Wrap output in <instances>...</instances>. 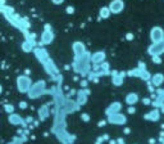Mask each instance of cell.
Wrapping results in <instances>:
<instances>
[{
	"label": "cell",
	"instance_id": "obj_1",
	"mask_svg": "<svg viewBox=\"0 0 164 144\" xmlns=\"http://www.w3.org/2000/svg\"><path fill=\"white\" fill-rule=\"evenodd\" d=\"M149 52H150L151 55H156V54H162L164 52V40H160L158 42H154V44L149 48Z\"/></svg>",
	"mask_w": 164,
	"mask_h": 144
},
{
	"label": "cell",
	"instance_id": "obj_2",
	"mask_svg": "<svg viewBox=\"0 0 164 144\" xmlns=\"http://www.w3.org/2000/svg\"><path fill=\"white\" fill-rule=\"evenodd\" d=\"M163 37H164V33H163V30L160 27H154L151 30V40L154 42L163 40Z\"/></svg>",
	"mask_w": 164,
	"mask_h": 144
},
{
	"label": "cell",
	"instance_id": "obj_3",
	"mask_svg": "<svg viewBox=\"0 0 164 144\" xmlns=\"http://www.w3.org/2000/svg\"><path fill=\"white\" fill-rule=\"evenodd\" d=\"M123 7H124L123 2H120V0H114V2L110 3L109 9H110V12L112 13H119L123 9Z\"/></svg>",
	"mask_w": 164,
	"mask_h": 144
},
{
	"label": "cell",
	"instance_id": "obj_4",
	"mask_svg": "<svg viewBox=\"0 0 164 144\" xmlns=\"http://www.w3.org/2000/svg\"><path fill=\"white\" fill-rule=\"evenodd\" d=\"M93 62L94 63H100L101 61L104 59V53H101V52H98V53H95V54L93 55Z\"/></svg>",
	"mask_w": 164,
	"mask_h": 144
},
{
	"label": "cell",
	"instance_id": "obj_5",
	"mask_svg": "<svg viewBox=\"0 0 164 144\" xmlns=\"http://www.w3.org/2000/svg\"><path fill=\"white\" fill-rule=\"evenodd\" d=\"M163 80H164V76L162 74H158V75H155L153 77V83L155 84V85H160L163 83Z\"/></svg>",
	"mask_w": 164,
	"mask_h": 144
},
{
	"label": "cell",
	"instance_id": "obj_6",
	"mask_svg": "<svg viewBox=\"0 0 164 144\" xmlns=\"http://www.w3.org/2000/svg\"><path fill=\"white\" fill-rule=\"evenodd\" d=\"M74 50H76V54L77 55H82V54H84L85 48H84V45H82V44L77 42V44H74Z\"/></svg>",
	"mask_w": 164,
	"mask_h": 144
},
{
	"label": "cell",
	"instance_id": "obj_7",
	"mask_svg": "<svg viewBox=\"0 0 164 144\" xmlns=\"http://www.w3.org/2000/svg\"><path fill=\"white\" fill-rule=\"evenodd\" d=\"M137 100V95L136 94H129L127 97V102L128 103H135Z\"/></svg>",
	"mask_w": 164,
	"mask_h": 144
},
{
	"label": "cell",
	"instance_id": "obj_8",
	"mask_svg": "<svg viewBox=\"0 0 164 144\" xmlns=\"http://www.w3.org/2000/svg\"><path fill=\"white\" fill-rule=\"evenodd\" d=\"M109 12H110L109 8H103V9H101V16H103L104 18H107L109 16Z\"/></svg>",
	"mask_w": 164,
	"mask_h": 144
}]
</instances>
